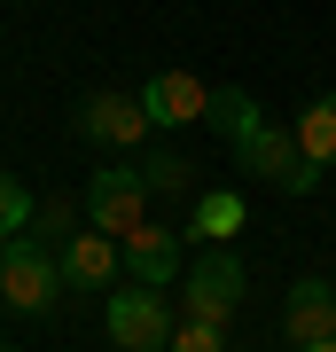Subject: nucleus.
Returning a JSON list of instances; mask_svg holds the SVG:
<instances>
[{
	"instance_id": "1",
	"label": "nucleus",
	"mask_w": 336,
	"mask_h": 352,
	"mask_svg": "<svg viewBox=\"0 0 336 352\" xmlns=\"http://www.w3.org/2000/svg\"><path fill=\"white\" fill-rule=\"evenodd\" d=\"M55 298H63V258L39 235H16L0 251V305L8 314H55Z\"/></svg>"
},
{
	"instance_id": "2",
	"label": "nucleus",
	"mask_w": 336,
	"mask_h": 352,
	"mask_svg": "<svg viewBox=\"0 0 336 352\" xmlns=\"http://www.w3.org/2000/svg\"><path fill=\"white\" fill-rule=\"evenodd\" d=\"M102 329H110L117 352H164L180 321H172V305H164V289L125 282V289H110V305H102Z\"/></svg>"
},
{
	"instance_id": "3",
	"label": "nucleus",
	"mask_w": 336,
	"mask_h": 352,
	"mask_svg": "<svg viewBox=\"0 0 336 352\" xmlns=\"http://www.w3.org/2000/svg\"><path fill=\"white\" fill-rule=\"evenodd\" d=\"M235 164L250 180H266V188H282V196H313V188H321V180H313L321 164H313L298 149V133H282V126H258L250 141H235Z\"/></svg>"
},
{
	"instance_id": "4",
	"label": "nucleus",
	"mask_w": 336,
	"mask_h": 352,
	"mask_svg": "<svg viewBox=\"0 0 336 352\" xmlns=\"http://www.w3.org/2000/svg\"><path fill=\"white\" fill-rule=\"evenodd\" d=\"M243 289H250V274H243V258L227 251V243H212L196 266H188V321H235V305H243Z\"/></svg>"
},
{
	"instance_id": "5",
	"label": "nucleus",
	"mask_w": 336,
	"mask_h": 352,
	"mask_svg": "<svg viewBox=\"0 0 336 352\" xmlns=\"http://www.w3.org/2000/svg\"><path fill=\"white\" fill-rule=\"evenodd\" d=\"M87 219L102 227V235H133L141 219H149V180L133 173V164H102V173L87 180Z\"/></svg>"
},
{
	"instance_id": "6",
	"label": "nucleus",
	"mask_w": 336,
	"mask_h": 352,
	"mask_svg": "<svg viewBox=\"0 0 336 352\" xmlns=\"http://www.w3.org/2000/svg\"><path fill=\"white\" fill-rule=\"evenodd\" d=\"M141 110H149V126H164V133L203 126V118H212V87L188 78V71H157L149 87H141Z\"/></svg>"
},
{
	"instance_id": "7",
	"label": "nucleus",
	"mask_w": 336,
	"mask_h": 352,
	"mask_svg": "<svg viewBox=\"0 0 336 352\" xmlns=\"http://www.w3.org/2000/svg\"><path fill=\"white\" fill-rule=\"evenodd\" d=\"M78 133L102 141V149H133L149 133V110H141V94H87L78 102Z\"/></svg>"
},
{
	"instance_id": "8",
	"label": "nucleus",
	"mask_w": 336,
	"mask_h": 352,
	"mask_svg": "<svg viewBox=\"0 0 336 352\" xmlns=\"http://www.w3.org/2000/svg\"><path fill=\"white\" fill-rule=\"evenodd\" d=\"M282 337H289V352L336 337V289H328L321 274H305L298 289H289V305H282Z\"/></svg>"
},
{
	"instance_id": "9",
	"label": "nucleus",
	"mask_w": 336,
	"mask_h": 352,
	"mask_svg": "<svg viewBox=\"0 0 336 352\" xmlns=\"http://www.w3.org/2000/svg\"><path fill=\"white\" fill-rule=\"evenodd\" d=\"M117 258L133 266V282H149V289H164V282L180 274V235H172V227H157V219H141L133 235L117 243Z\"/></svg>"
},
{
	"instance_id": "10",
	"label": "nucleus",
	"mask_w": 336,
	"mask_h": 352,
	"mask_svg": "<svg viewBox=\"0 0 336 352\" xmlns=\"http://www.w3.org/2000/svg\"><path fill=\"white\" fill-rule=\"evenodd\" d=\"M55 258H63V282L71 289H110L117 282V235H102V227H78Z\"/></svg>"
},
{
	"instance_id": "11",
	"label": "nucleus",
	"mask_w": 336,
	"mask_h": 352,
	"mask_svg": "<svg viewBox=\"0 0 336 352\" xmlns=\"http://www.w3.org/2000/svg\"><path fill=\"white\" fill-rule=\"evenodd\" d=\"M203 126H212V133H227V149H235V141H250V133L266 126V110H258L243 87H212V118H203Z\"/></svg>"
},
{
	"instance_id": "12",
	"label": "nucleus",
	"mask_w": 336,
	"mask_h": 352,
	"mask_svg": "<svg viewBox=\"0 0 336 352\" xmlns=\"http://www.w3.org/2000/svg\"><path fill=\"white\" fill-rule=\"evenodd\" d=\"M289 133H298V149H305L313 164H336V94L305 102V118H298V126H289Z\"/></svg>"
},
{
	"instance_id": "13",
	"label": "nucleus",
	"mask_w": 336,
	"mask_h": 352,
	"mask_svg": "<svg viewBox=\"0 0 336 352\" xmlns=\"http://www.w3.org/2000/svg\"><path fill=\"white\" fill-rule=\"evenodd\" d=\"M196 235H203V243H227V235H243V196H235V188H212V196H196Z\"/></svg>"
},
{
	"instance_id": "14",
	"label": "nucleus",
	"mask_w": 336,
	"mask_h": 352,
	"mask_svg": "<svg viewBox=\"0 0 336 352\" xmlns=\"http://www.w3.org/2000/svg\"><path fill=\"white\" fill-rule=\"evenodd\" d=\"M32 212H39V204H32V188H24L16 173H0V251H8V243L32 227Z\"/></svg>"
},
{
	"instance_id": "15",
	"label": "nucleus",
	"mask_w": 336,
	"mask_h": 352,
	"mask_svg": "<svg viewBox=\"0 0 336 352\" xmlns=\"http://www.w3.org/2000/svg\"><path fill=\"white\" fill-rule=\"evenodd\" d=\"M78 212H87V204H71V196H47L32 212V227H39V243H47V251H63V243L78 235Z\"/></svg>"
},
{
	"instance_id": "16",
	"label": "nucleus",
	"mask_w": 336,
	"mask_h": 352,
	"mask_svg": "<svg viewBox=\"0 0 336 352\" xmlns=\"http://www.w3.org/2000/svg\"><path fill=\"white\" fill-rule=\"evenodd\" d=\"M164 352H227V329H219V321H180Z\"/></svg>"
},
{
	"instance_id": "17",
	"label": "nucleus",
	"mask_w": 336,
	"mask_h": 352,
	"mask_svg": "<svg viewBox=\"0 0 336 352\" xmlns=\"http://www.w3.org/2000/svg\"><path fill=\"white\" fill-rule=\"evenodd\" d=\"M141 180H149V196H188V164L180 157H149Z\"/></svg>"
},
{
	"instance_id": "18",
	"label": "nucleus",
	"mask_w": 336,
	"mask_h": 352,
	"mask_svg": "<svg viewBox=\"0 0 336 352\" xmlns=\"http://www.w3.org/2000/svg\"><path fill=\"white\" fill-rule=\"evenodd\" d=\"M298 352H336V337H321V344H298Z\"/></svg>"
}]
</instances>
